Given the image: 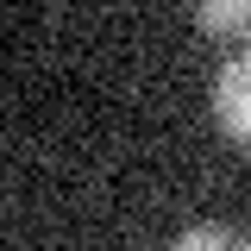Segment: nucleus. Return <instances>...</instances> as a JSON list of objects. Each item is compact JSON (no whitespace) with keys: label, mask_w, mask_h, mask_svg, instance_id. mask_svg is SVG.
I'll use <instances>...</instances> for the list:
<instances>
[{"label":"nucleus","mask_w":251,"mask_h":251,"mask_svg":"<svg viewBox=\"0 0 251 251\" xmlns=\"http://www.w3.org/2000/svg\"><path fill=\"white\" fill-rule=\"evenodd\" d=\"M214 120H220V132H226L232 145L251 151V50H239V57L214 75Z\"/></svg>","instance_id":"obj_1"},{"label":"nucleus","mask_w":251,"mask_h":251,"mask_svg":"<svg viewBox=\"0 0 251 251\" xmlns=\"http://www.w3.org/2000/svg\"><path fill=\"white\" fill-rule=\"evenodd\" d=\"M195 25L207 38H245L251 31V0H195Z\"/></svg>","instance_id":"obj_2"},{"label":"nucleus","mask_w":251,"mask_h":251,"mask_svg":"<svg viewBox=\"0 0 251 251\" xmlns=\"http://www.w3.org/2000/svg\"><path fill=\"white\" fill-rule=\"evenodd\" d=\"M182 251H201V245H245V226H226V220H201V226H182L176 232Z\"/></svg>","instance_id":"obj_3"}]
</instances>
